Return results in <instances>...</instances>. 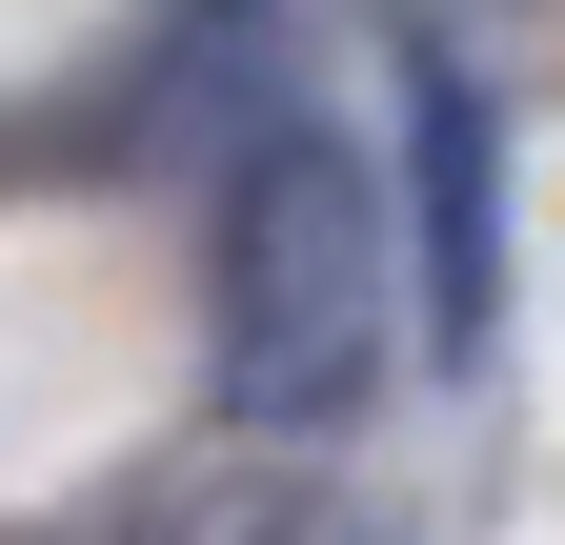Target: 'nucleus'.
<instances>
[{"label":"nucleus","mask_w":565,"mask_h":545,"mask_svg":"<svg viewBox=\"0 0 565 545\" xmlns=\"http://www.w3.org/2000/svg\"><path fill=\"white\" fill-rule=\"evenodd\" d=\"M404 101H424V202H445L424 323H445V344H484V101H465V61H404Z\"/></svg>","instance_id":"nucleus-2"},{"label":"nucleus","mask_w":565,"mask_h":545,"mask_svg":"<svg viewBox=\"0 0 565 545\" xmlns=\"http://www.w3.org/2000/svg\"><path fill=\"white\" fill-rule=\"evenodd\" d=\"M384 323H404V243H384V182L343 121L263 101L243 162H223V243H202V344H223L243 425H343L384 384Z\"/></svg>","instance_id":"nucleus-1"},{"label":"nucleus","mask_w":565,"mask_h":545,"mask_svg":"<svg viewBox=\"0 0 565 545\" xmlns=\"http://www.w3.org/2000/svg\"><path fill=\"white\" fill-rule=\"evenodd\" d=\"M223 545H364V525H343V505H243Z\"/></svg>","instance_id":"nucleus-3"}]
</instances>
